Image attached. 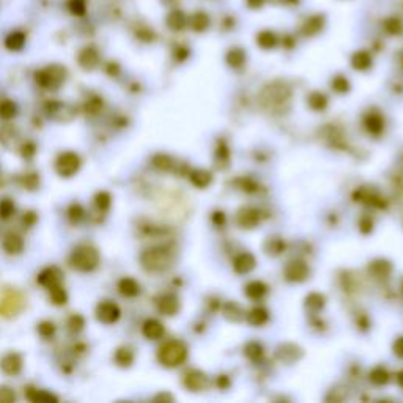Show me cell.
<instances>
[{"mask_svg": "<svg viewBox=\"0 0 403 403\" xmlns=\"http://www.w3.org/2000/svg\"><path fill=\"white\" fill-rule=\"evenodd\" d=\"M262 353H263L262 347H260L258 343H255V342H252V343H249L248 347H246V355H248V356H249L251 359H254V361H257V359L262 358Z\"/></svg>", "mask_w": 403, "mask_h": 403, "instance_id": "cell-34", "label": "cell"}, {"mask_svg": "<svg viewBox=\"0 0 403 403\" xmlns=\"http://www.w3.org/2000/svg\"><path fill=\"white\" fill-rule=\"evenodd\" d=\"M323 22H324V19L321 18V15H317V16H310V18H309V21L304 24V27H303V33H304V35H309V36H312V35L318 33V32L323 29Z\"/></svg>", "mask_w": 403, "mask_h": 403, "instance_id": "cell-21", "label": "cell"}, {"mask_svg": "<svg viewBox=\"0 0 403 403\" xmlns=\"http://www.w3.org/2000/svg\"><path fill=\"white\" fill-rule=\"evenodd\" d=\"M248 321L254 324V326H262V324L268 321V312L263 307H255L249 312Z\"/></svg>", "mask_w": 403, "mask_h": 403, "instance_id": "cell-23", "label": "cell"}, {"mask_svg": "<svg viewBox=\"0 0 403 403\" xmlns=\"http://www.w3.org/2000/svg\"><path fill=\"white\" fill-rule=\"evenodd\" d=\"M70 263L74 269L88 272L93 271L99 265V254L95 248L88 244H81L71 252Z\"/></svg>", "mask_w": 403, "mask_h": 403, "instance_id": "cell-3", "label": "cell"}, {"mask_svg": "<svg viewBox=\"0 0 403 403\" xmlns=\"http://www.w3.org/2000/svg\"><path fill=\"white\" fill-rule=\"evenodd\" d=\"M70 214H71L73 219H79L84 214V211H82V208L79 205H73L71 210H70Z\"/></svg>", "mask_w": 403, "mask_h": 403, "instance_id": "cell-44", "label": "cell"}, {"mask_svg": "<svg viewBox=\"0 0 403 403\" xmlns=\"http://www.w3.org/2000/svg\"><path fill=\"white\" fill-rule=\"evenodd\" d=\"M0 369L7 375H18L22 370V356L16 353L4 356V359L0 361Z\"/></svg>", "mask_w": 403, "mask_h": 403, "instance_id": "cell-8", "label": "cell"}, {"mask_svg": "<svg viewBox=\"0 0 403 403\" xmlns=\"http://www.w3.org/2000/svg\"><path fill=\"white\" fill-rule=\"evenodd\" d=\"M306 303H307V307H309V309H315V310H318V309H321V307L324 306V298H323L321 295H318V293H312V295L307 296Z\"/></svg>", "mask_w": 403, "mask_h": 403, "instance_id": "cell-32", "label": "cell"}, {"mask_svg": "<svg viewBox=\"0 0 403 403\" xmlns=\"http://www.w3.org/2000/svg\"><path fill=\"white\" fill-rule=\"evenodd\" d=\"M372 220H369V219H362L361 220V230L364 232V233H369L370 230H372Z\"/></svg>", "mask_w": 403, "mask_h": 403, "instance_id": "cell-45", "label": "cell"}, {"mask_svg": "<svg viewBox=\"0 0 403 403\" xmlns=\"http://www.w3.org/2000/svg\"><path fill=\"white\" fill-rule=\"evenodd\" d=\"M260 220V214L257 210H252V208H243V210L238 213V224L243 228H254Z\"/></svg>", "mask_w": 403, "mask_h": 403, "instance_id": "cell-14", "label": "cell"}, {"mask_svg": "<svg viewBox=\"0 0 403 403\" xmlns=\"http://www.w3.org/2000/svg\"><path fill=\"white\" fill-rule=\"evenodd\" d=\"M364 126L367 128V131L370 134H380L384 128V122H383V117L380 113H369L366 117V120H364Z\"/></svg>", "mask_w": 403, "mask_h": 403, "instance_id": "cell-17", "label": "cell"}, {"mask_svg": "<svg viewBox=\"0 0 403 403\" xmlns=\"http://www.w3.org/2000/svg\"><path fill=\"white\" fill-rule=\"evenodd\" d=\"M70 326H71L73 329H76V331H79V329L84 328V320H82L79 315H74V317L70 320Z\"/></svg>", "mask_w": 403, "mask_h": 403, "instance_id": "cell-42", "label": "cell"}, {"mask_svg": "<svg viewBox=\"0 0 403 403\" xmlns=\"http://www.w3.org/2000/svg\"><path fill=\"white\" fill-rule=\"evenodd\" d=\"M183 383L189 391H202L206 386V376L200 370H189L185 375Z\"/></svg>", "mask_w": 403, "mask_h": 403, "instance_id": "cell-12", "label": "cell"}, {"mask_svg": "<svg viewBox=\"0 0 403 403\" xmlns=\"http://www.w3.org/2000/svg\"><path fill=\"white\" fill-rule=\"evenodd\" d=\"M49 290H50V300H52V303H54V304L62 306V304L67 303L68 296H67V293H65V290L60 287V283L54 285V287H50Z\"/></svg>", "mask_w": 403, "mask_h": 403, "instance_id": "cell-28", "label": "cell"}, {"mask_svg": "<svg viewBox=\"0 0 403 403\" xmlns=\"http://www.w3.org/2000/svg\"><path fill=\"white\" fill-rule=\"evenodd\" d=\"M96 203H98V206L102 208V210H106V208H109V205H110V196H109V194H106V192L98 194Z\"/></svg>", "mask_w": 403, "mask_h": 403, "instance_id": "cell-38", "label": "cell"}, {"mask_svg": "<svg viewBox=\"0 0 403 403\" xmlns=\"http://www.w3.org/2000/svg\"><path fill=\"white\" fill-rule=\"evenodd\" d=\"M62 271L55 266H50V268H46L40 276H38V282L44 287L50 289L54 287V285H59L62 282Z\"/></svg>", "mask_w": 403, "mask_h": 403, "instance_id": "cell-13", "label": "cell"}, {"mask_svg": "<svg viewBox=\"0 0 403 403\" xmlns=\"http://www.w3.org/2000/svg\"><path fill=\"white\" fill-rule=\"evenodd\" d=\"M119 290L123 296H136L140 293V285L131 277H125L119 282Z\"/></svg>", "mask_w": 403, "mask_h": 403, "instance_id": "cell-19", "label": "cell"}, {"mask_svg": "<svg viewBox=\"0 0 403 403\" xmlns=\"http://www.w3.org/2000/svg\"><path fill=\"white\" fill-rule=\"evenodd\" d=\"M394 353L398 356V358H403V337H398L394 343Z\"/></svg>", "mask_w": 403, "mask_h": 403, "instance_id": "cell-43", "label": "cell"}, {"mask_svg": "<svg viewBox=\"0 0 403 403\" xmlns=\"http://www.w3.org/2000/svg\"><path fill=\"white\" fill-rule=\"evenodd\" d=\"M370 271L378 277H386L389 272H391V265H389L387 262H384V260H378V262L372 263Z\"/></svg>", "mask_w": 403, "mask_h": 403, "instance_id": "cell-29", "label": "cell"}, {"mask_svg": "<svg viewBox=\"0 0 403 403\" xmlns=\"http://www.w3.org/2000/svg\"><path fill=\"white\" fill-rule=\"evenodd\" d=\"M15 400V394L10 387H0V401H11Z\"/></svg>", "mask_w": 403, "mask_h": 403, "instance_id": "cell-41", "label": "cell"}, {"mask_svg": "<svg viewBox=\"0 0 403 403\" xmlns=\"http://www.w3.org/2000/svg\"><path fill=\"white\" fill-rule=\"evenodd\" d=\"M156 165L161 167V168H165V170H168V168H172V159H168L167 156H158V158L154 159Z\"/></svg>", "mask_w": 403, "mask_h": 403, "instance_id": "cell-40", "label": "cell"}, {"mask_svg": "<svg viewBox=\"0 0 403 403\" xmlns=\"http://www.w3.org/2000/svg\"><path fill=\"white\" fill-rule=\"evenodd\" d=\"M4 248L8 254H19L24 249V241L18 235H10L4 243Z\"/></svg>", "mask_w": 403, "mask_h": 403, "instance_id": "cell-25", "label": "cell"}, {"mask_svg": "<svg viewBox=\"0 0 403 403\" xmlns=\"http://www.w3.org/2000/svg\"><path fill=\"white\" fill-rule=\"evenodd\" d=\"M36 394L33 397H30L33 401H50V400H57L54 395H50V394H46L44 391H35Z\"/></svg>", "mask_w": 403, "mask_h": 403, "instance_id": "cell-39", "label": "cell"}, {"mask_svg": "<svg viewBox=\"0 0 403 403\" xmlns=\"http://www.w3.org/2000/svg\"><path fill=\"white\" fill-rule=\"evenodd\" d=\"M55 167H57V172L60 177H65V178H70L73 177L77 170H79L81 167V159L79 156L73 151H67V153H62L59 156V159L55 162Z\"/></svg>", "mask_w": 403, "mask_h": 403, "instance_id": "cell-5", "label": "cell"}, {"mask_svg": "<svg viewBox=\"0 0 403 403\" xmlns=\"http://www.w3.org/2000/svg\"><path fill=\"white\" fill-rule=\"evenodd\" d=\"M397 383H398V386L403 389V370H400V372L397 373Z\"/></svg>", "mask_w": 403, "mask_h": 403, "instance_id": "cell-47", "label": "cell"}, {"mask_svg": "<svg viewBox=\"0 0 403 403\" xmlns=\"http://www.w3.org/2000/svg\"><path fill=\"white\" fill-rule=\"evenodd\" d=\"M370 381L376 386H383L389 381V373L383 367H376L370 372Z\"/></svg>", "mask_w": 403, "mask_h": 403, "instance_id": "cell-27", "label": "cell"}, {"mask_svg": "<svg viewBox=\"0 0 403 403\" xmlns=\"http://www.w3.org/2000/svg\"><path fill=\"white\" fill-rule=\"evenodd\" d=\"M352 67L358 71H366L372 67V57L366 50H358L352 57Z\"/></svg>", "mask_w": 403, "mask_h": 403, "instance_id": "cell-16", "label": "cell"}, {"mask_svg": "<svg viewBox=\"0 0 403 403\" xmlns=\"http://www.w3.org/2000/svg\"><path fill=\"white\" fill-rule=\"evenodd\" d=\"M16 115V107L11 101H4L0 104V117L2 119H13Z\"/></svg>", "mask_w": 403, "mask_h": 403, "instance_id": "cell-31", "label": "cell"}, {"mask_svg": "<svg viewBox=\"0 0 403 403\" xmlns=\"http://www.w3.org/2000/svg\"><path fill=\"white\" fill-rule=\"evenodd\" d=\"M54 331H55V326L50 321H43V323H40V326H38V332H40L41 335H44V337L52 335V334H54Z\"/></svg>", "mask_w": 403, "mask_h": 403, "instance_id": "cell-37", "label": "cell"}, {"mask_svg": "<svg viewBox=\"0 0 403 403\" xmlns=\"http://www.w3.org/2000/svg\"><path fill=\"white\" fill-rule=\"evenodd\" d=\"M263 4H265V0H254V2H249V4H248V7H249L251 10H258V8H262V7H263Z\"/></svg>", "mask_w": 403, "mask_h": 403, "instance_id": "cell-46", "label": "cell"}, {"mask_svg": "<svg viewBox=\"0 0 403 403\" xmlns=\"http://www.w3.org/2000/svg\"><path fill=\"white\" fill-rule=\"evenodd\" d=\"M211 180H213L211 174L206 172V170H196V172H192V175H191L192 185L200 188V189H203V188H206L208 185H210Z\"/></svg>", "mask_w": 403, "mask_h": 403, "instance_id": "cell-22", "label": "cell"}, {"mask_svg": "<svg viewBox=\"0 0 403 403\" xmlns=\"http://www.w3.org/2000/svg\"><path fill=\"white\" fill-rule=\"evenodd\" d=\"M115 362L119 364L120 367H129L134 362V355L129 348H120V350H117V353H115Z\"/></svg>", "mask_w": 403, "mask_h": 403, "instance_id": "cell-24", "label": "cell"}, {"mask_svg": "<svg viewBox=\"0 0 403 403\" xmlns=\"http://www.w3.org/2000/svg\"><path fill=\"white\" fill-rule=\"evenodd\" d=\"M188 358V348L183 342L170 340L164 343L158 352V361L164 367H178L181 366Z\"/></svg>", "mask_w": 403, "mask_h": 403, "instance_id": "cell-4", "label": "cell"}, {"mask_svg": "<svg viewBox=\"0 0 403 403\" xmlns=\"http://www.w3.org/2000/svg\"><path fill=\"white\" fill-rule=\"evenodd\" d=\"M309 276V268L304 262H292L285 268V277L292 282H303Z\"/></svg>", "mask_w": 403, "mask_h": 403, "instance_id": "cell-7", "label": "cell"}, {"mask_svg": "<svg viewBox=\"0 0 403 403\" xmlns=\"http://www.w3.org/2000/svg\"><path fill=\"white\" fill-rule=\"evenodd\" d=\"M158 310L161 312L162 315H167V317H172L175 315L177 312L180 310V303H178V298L174 296V295H164L158 300Z\"/></svg>", "mask_w": 403, "mask_h": 403, "instance_id": "cell-11", "label": "cell"}, {"mask_svg": "<svg viewBox=\"0 0 403 403\" xmlns=\"http://www.w3.org/2000/svg\"><path fill=\"white\" fill-rule=\"evenodd\" d=\"M22 44H24V36L22 35H18V33H15V35H11L8 40H7V46L10 47V49H21L22 47Z\"/></svg>", "mask_w": 403, "mask_h": 403, "instance_id": "cell-35", "label": "cell"}, {"mask_svg": "<svg viewBox=\"0 0 403 403\" xmlns=\"http://www.w3.org/2000/svg\"><path fill=\"white\" fill-rule=\"evenodd\" d=\"M277 35L274 33V30H262L257 33V46H260L265 50L274 49L277 44Z\"/></svg>", "mask_w": 403, "mask_h": 403, "instance_id": "cell-15", "label": "cell"}, {"mask_svg": "<svg viewBox=\"0 0 403 403\" xmlns=\"http://www.w3.org/2000/svg\"><path fill=\"white\" fill-rule=\"evenodd\" d=\"M172 252L165 248H151L140 255V263L147 271L161 272L172 266Z\"/></svg>", "mask_w": 403, "mask_h": 403, "instance_id": "cell-2", "label": "cell"}, {"mask_svg": "<svg viewBox=\"0 0 403 403\" xmlns=\"http://www.w3.org/2000/svg\"><path fill=\"white\" fill-rule=\"evenodd\" d=\"M255 265H257V260L249 252H243L233 260V268H235V271L240 272V274H248V272H251L255 268Z\"/></svg>", "mask_w": 403, "mask_h": 403, "instance_id": "cell-9", "label": "cell"}, {"mask_svg": "<svg viewBox=\"0 0 403 403\" xmlns=\"http://www.w3.org/2000/svg\"><path fill=\"white\" fill-rule=\"evenodd\" d=\"M309 106L314 109V110H323L324 107L328 106V99L323 93L320 92H315L309 96Z\"/></svg>", "mask_w": 403, "mask_h": 403, "instance_id": "cell-26", "label": "cell"}, {"mask_svg": "<svg viewBox=\"0 0 403 403\" xmlns=\"http://www.w3.org/2000/svg\"><path fill=\"white\" fill-rule=\"evenodd\" d=\"M225 60H227V63L230 65L232 68H240V67H243V65L246 63V54H244L243 49L233 47V49H230L227 52Z\"/></svg>", "mask_w": 403, "mask_h": 403, "instance_id": "cell-20", "label": "cell"}, {"mask_svg": "<svg viewBox=\"0 0 403 403\" xmlns=\"http://www.w3.org/2000/svg\"><path fill=\"white\" fill-rule=\"evenodd\" d=\"M262 107L274 115H280L290 110L292 106V90L285 82H272L266 85L260 93Z\"/></svg>", "mask_w": 403, "mask_h": 403, "instance_id": "cell-1", "label": "cell"}, {"mask_svg": "<svg viewBox=\"0 0 403 403\" xmlns=\"http://www.w3.org/2000/svg\"><path fill=\"white\" fill-rule=\"evenodd\" d=\"M96 318L104 324H112L120 318V309L112 301H102L96 307Z\"/></svg>", "mask_w": 403, "mask_h": 403, "instance_id": "cell-6", "label": "cell"}, {"mask_svg": "<svg viewBox=\"0 0 403 403\" xmlns=\"http://www.w3.org/2000/svg\"><path fill=\"white\" fill-rule=\"evenodd\" d=\"M266 292H268V287L260 280L249 282L248 285H246V289H244L246 296L251 298V300H260V298L266 295Z\"/></svg>", "mask_w": 403, "mask_h": 403, "instance_id": "cell-18", "label": "cell"}, {"mask_svg": "<svg viewBox=\"0 0 403 403\" xmlns=\"http://www.w3.org/2000/svg\"><path fill=\"white\" fill-rule=\"evenodd\" d=\"M191 22H192V27H194V30H197V32H203L208 25H210V18H208L205 13H200V15H197V16H194L192 19H191Z\"/></svg>", "mask_w": 403, "mask_h": 403, "instance_id": "cell-30", "label": "cell"}, {"mask_svg": "<svg viewBox=\"0 0 403 403\" xmlns=\"http://www.w3.org/2000/svg\"><path fill=\"white\" fill-rule=\"evenodd\" d=\"M332 88L335 90V92H339V93H345L350 90V82L345 79L343 76H337L334 77V81H332Z\"/></svg>", "mask_w": 403, "mask_h": 403, "instance_id": "cell-33", "label": "cell"}, {"mask_svg": "<svg viewBox=\"0 0 403 403\" xmlns=\"http://www.w3.org/2000/svg\"><path fill=\"white\" fill-rule=\"evenodd\" d=\"M13 211H15V205H13V202H10V200L0 202V216L8 217L13 214Z\"/></svg>", "mask_w": 403, "mask_h": 403, "instance_id": "cell-36", "label": "cell"}, {"mask_svg": "<svg viewBox=\"0 0 403 403\" xmlns=\"http://www.w3.org/2000/svg\"><path fill=\"white\" fill-rule=\"evenodd\" d=\"M142 332H144V335L150 340H159L161 337L164 335V332H165V328H164V324L161 321L154 320V318H150V320H147L144 323V326H142Z\"/></svg>", "mask_w": 403, "mask_h": 403, "instance_id": "cell-10", "label": "cell"}]
</instances>
